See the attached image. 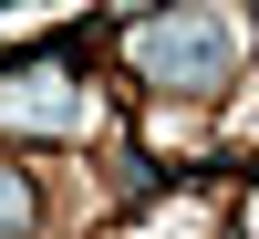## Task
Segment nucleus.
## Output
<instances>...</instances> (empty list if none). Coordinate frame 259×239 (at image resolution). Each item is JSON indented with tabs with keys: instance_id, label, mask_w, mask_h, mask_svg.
Segmentation results:
<instances>
[{
	"instance_id": "obj_1",
	"label": "nucleus",
	"mask_w": 259,
	"mask_h": 239,
	"mask_svg": "<svg viewBox=\"0 0 259 239\" xmlns=\"http://www.w3.org/2000/svg\"><path fill=\"white\" fill-rule=\"evenodd\" d=\"M135 62H145V83H166V94H218V83L239 73V21H218V11H166V21H145Z\"/></svg>"
},
{
	"instance_id": "obj_2",
	"label": "nucleus",
	"mask_w": 259,
	"mask_h": 239,
	"mask_svg": "<svg viewBox=\"0 0 259 239\" xmlns=\"http://www.w3.org/2000/svg\"><path fill=\"white\" fill-rule=\"evenodd\" d=\"M0 229H31V187L21 177H0Z\"/></svg>"
}]
</instances>
